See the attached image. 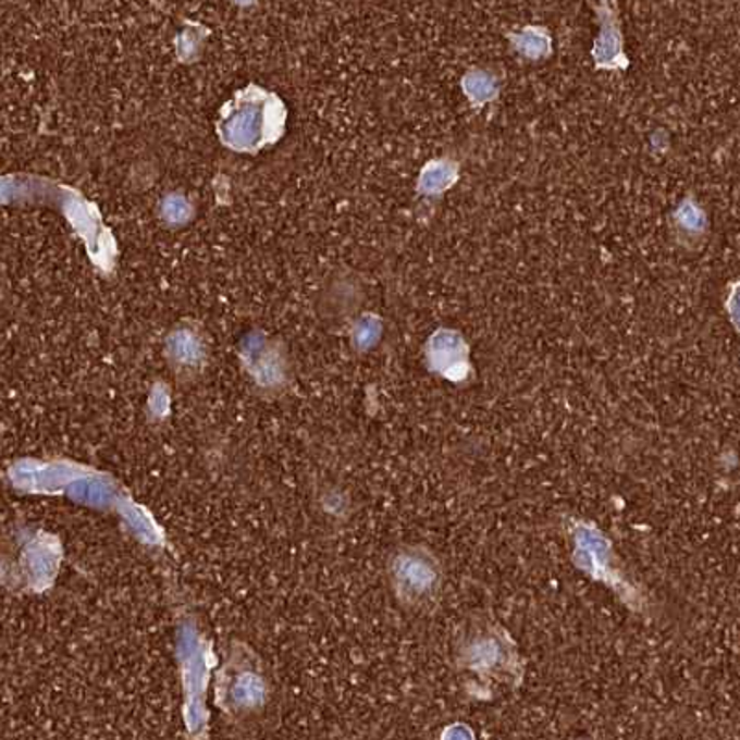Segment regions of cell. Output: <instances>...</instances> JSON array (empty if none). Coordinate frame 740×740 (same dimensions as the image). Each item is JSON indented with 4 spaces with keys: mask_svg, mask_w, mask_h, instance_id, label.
<instances>
[{
    "mask_svg": "<svg viewBox=\"0 0 740 740\" xmlns=\"http://www.w3.org/2000/svg\"><path fill=\"white\" fill-rule=\"evenodd\" d=\"M461 165L452 158H437L428 161L419 174L417 192L425 197H439L459 182Z\"/></svg>",
    "mask_w": 740,
    "mask_h": 740,
    "instance_id": "obj_6",
    "label": "cell"
},
{
    "mask_svg": "<svg viewBox=\"0 0 740 740\" xmlns=\"http://www.w3.org/2000/svg\"><path fill=\"white\" fill-rule=\"evenodd\" d=\"M284 118V106L274 95L250 86L224 104L217 130L222 145L239 152H256L282 136Z\"/></svg>",
    "mask_w": 740,
    "mask_h": 740,
    "instance_id": "obj_1",
    "label": "cell"
},
{
    "mask_svg": "<svg viewBox=\"0 0 740 740\" xmlns=\"http://www.w3.org/2000/svg\"><path fill=\"white\" fill-rule=\"evenodd\" d=\"M169 350L180 363H195L202 358V341L192 330L180 328L169 337Z\"/></svg>",
    "mask_w": 740,
    "mask_h": 740,
    "instance_id": "obj_10",
    "label": "cell"
},
{
    "mask_svg": "<svg viewBox=\"0 0 740 740\" xmlns=\"http://www.w3.org/2000/svg\"><path fill=\"white\" fill-rule=\"evenodd\" d=\"M387 578L395 599L406 609H432L441 600L443 565L437 555L422 544L396 548L388 557Z\"/></svg>",
    "mask_w": 740,
    "mask_h": 740,
    "instance_id": "obj_3",
    "label": "cell"
},
{
    "mask_svg": "<svg viewBox=\"0 0 740 740\" xmlns=\"http://www.w3.org/2000/svg\"><path fill=\"white\" fill-rule=\"evenodd\" d=\"M193 215L192 203L187 202V198L178 193H171L163 198L161 202V219H165L169 224L178 226L185 224Z\"/></svg>",
    "mask_w": 740,
    "mask_h": 740,
    "instance_id": "obj_12",
    "label": "cell"
},
{
    "mask_svg": "<svg viewBox=\"0 0 740 740\" xmlns=\"http://www.w3.org/2000/svg\"><path fill=\"white\" fill-rule=\"evenodd\" d=\"M462 95L474 108L493 104L499 97V82L488 69L474 67L462 74Z\"/></svg>",
    "mask_w": 740,
    "mask_h": 740,
    "instance_id": "obj_9",
    "label": "cell"
},
{
    "mask_svg": "<svg viewBox=\"0 0 740 740\" xmlns=\"http://www.w3.org/2000/svg\"><path fill=\"white\" fill-rule=\"evenodd\" d=\"M673 219L678 237L681 240L684 239L687 247H691L692 243L698 245L705 239L707 230H710V219L702 206L696 202V198H683L674 211Z\"/></svg>",
    "mask_w": 740,
    "mask_h": 740,
    "instance_id": "obj_7",
    "label": "cell"
},
{
    "mask_svg": "<svg viewBox=\"0 0 740 740\" xmlns=\"http://www.w3.org/2000/svg\"><path fill=\"white\" fill-rule=\"evenodd\" d=\"M380 337H382V321L377 314H363L351 332L354 345L358 346L359 350H369L377 345Z\"/></svg>",
    "mask_w": 740,
    "mask_h": 740,
    "instance_id": "obj_11",
    "label": "cell"
},
{
    "mask_svg": "<svg viewBox=\"0 0 740 740\" xmlns=\"http://www.w3.org/2000/svg\"><path fill=\"white\" fill-rule=\"evenodd\" d=\"M507 39L518 55H522L530 62L546 60L552 55V36L544 26H525L517 32H509Z\"/></svg>",
    "mask_w": 740,
    "mask_h": 740,
    "instance_id": "obj_8",
    "label": "cell"
},
{
    "mask_svg": "<svg viewBox=\"0 0 740 740\" xmlns=\"http://www.w3.org/2000/svg\"><path fill=\"white\" fill-rule=\"evenodd\" d=\"M599 17V37L594 39L591 55L599 71H626L629 67L628 54L624 50V34L617 8L609 2L594 7Z\"/></svg>",
    "mask_w": 740,
    "mask_h": 740,
    "instance_id": "obj_5",
    "label": "cell"
},
{
    "mask_svg": "<svg viewBox=\"0 0 740 740\" xmlns=\"http://www.w3.org/2000/svg\"><path fill=\"white\" fill-rule=\"evenodd\" d=\"M456 654L459 673L472 674L480 681L517 684L525 674L517 644L489 617L474 618L465 626Z\"/></svg>",
    "mask_w": 740,
    "mask_h": 740,
    "instance_id": "obj_2",
    "label": "cell"
},
{
    "mask_svg": "<svg viewBox=\"0 0 740 740\" xmlns=\"http://www.w3.org/2000/svg\"><path fill=\"white\" fill-rule=\"evenodd\" d=\"M726 311H728L729 321L733 324L735 330L740 333V280L729 285Z\"/></svg>",
    "mask_w": 740,
    "mask_h": 740,
    "instance_id": "obj_13",
    "label": "cell"
},
{
    "mask_svg": "<svg viewBox=\"0 0 740 740\" xmlns=\"http://www.w3.org/2000/svg\"><path fill=\"white\" fill-rule=\"evenodd\" d=\"M425 361L432 372L451 382H467L472 374L469 343L462 333L451 328H439L428 340Z\"/></svg>",
    "mask_w": 740,
    "mask_h": 740,
    "instance_id": "obj_4",
    "label": "cell"
},
{
    "mask_svg": "<svg viewBox=\"0 0 740 740\" xmlns=\"http://www.w3.org/2000/svg\"><path fill=\"white\" fill-rule=\"evenodd\" d=\"M444 740H474L472 739V733H470V729L467 728V726H454V728H451V731H446V737H444Z\"/></svg>",
    "mask_w": 740,
    "mask_h": 740,
    "instance_id": "obj_14",
    "label": "cell"
}]
</instances>
